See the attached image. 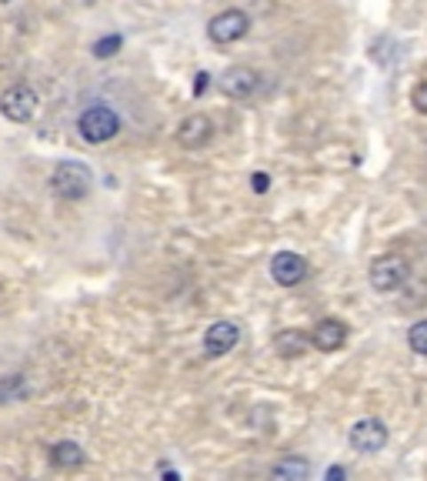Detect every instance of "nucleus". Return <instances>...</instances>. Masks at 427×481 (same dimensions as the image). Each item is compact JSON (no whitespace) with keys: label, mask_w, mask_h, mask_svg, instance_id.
<instances>
[{"label":"nucleus","mask_w":427,"mask_h":481,"mask_svg":"<svg viewBox=\"0 0 427 481\" xmlns=\"http://www.w3.org/2000/svg\"><path fill=\"white\" fill-rule=\"evenodd\" d=\"M307 348H314V344H311V338L297 328H284L274 338V351L281 357H301V355H307Z\"/></svg>","instance_id":"nucleus-13"},{"label":"nucleus","mask_w":427,"mask_h":481,"mask_svg":"<svg viewBox=\"0 0 427 481\" xmlns=\"http://www.w3.org/2000/svg\"><path fill=\"white\" fill-rule=\"evenodd\" d=\"M324 481H347V471L341 465H334L324 471Z\"/></svg>","instance_id":"nucleus-20"},{"label":"nucleus","mask_w":427,"mask_h":481,"mask_svg":"<svg viewBox=\"0 0 427 481\" xmlns=\"http://www.w3.org/2000/svg\"><path fill=\"white\" fill-rule=\"evenodd\" d=\"M37 91L28 87V84H14V87H7L4 94H0V114L7 117V121H14V124H28L30 117H34V110H37Z\"/></svg>","instance_id":"nucleus-3"},{"label":"nucleus","mask_w":427,"mask_h":481,"mask_svg":"<svg viewBox=\"0 0 427 481\" xmlns=\"http://www.w3.org/2000/svg\"><path fill=\"white\" fill-rule=\"evenodd\" d=\"M271 277H274L281 288H294V285H301L304 277H307V261H304L301 254H294V251H281V254H274V261H271Z\"/></svg>","instance_id":"nucleus-8"},{"label":"nucleus","mask_w":427,"mask_h":481,"mask_svg":"<svg viewBox=\"0 0 427 481\" xmlns=\"http://www.w3.org/2000/svg\"><path fill=\"white\" fill-rule=\"evenodd\" d=\"M51 188H54L57 197H64V201H81L91 194L94 188V174H91V167L81 164V161H60L54 167V174H51Z\"/></svg>","instance_id":"nucleus-1"},{"label":"nucleus","mask_w":427,"mask_h":481,"mask_svg":"<svg viewBox=\"0 0 427 481\" xmlns=\"http://www.w3.org/2000/svg\"><path fill=\"white\" fill-rule=\"evenodd\" d=\"M77 131L83 134L87 144H107V140L121 131V117H117V110L107 108V104H94V108H87L81 114Z\"/></svg>","instance_id":"nucleus-2"},{"label":"nucleus","mask_w":427,"mask_h":481,"mask_svg":"<svg viewBox=\"0 0 427 481\" xmlns=\"http://www.w3.org/2000/svg\"><path fill=\"white\" fill-rule=\"evenodd\" d=\"M248 30H250V17L244 11H237V7H227V11H221V14L207 24V34H210L214 44H234L241 37H248Z\"/></svg>","instance_id":"nucleus-5"},{"label":"nucleus","mask_w":427,"mask_h":481,"mask_svg":"<svg viewBox=\"0 0 427 481\" xmlns=\"http://www.w3.org/2000/svg\"><path fill=\"white\" fill-rule=\"evenodd\" d=\"M411 104H414V110H417V114H427V81H421L417 87H414Z\"/></svg>","instance_id":"nucleus-18"},{"label":"nucleus","mask_w":427,"mask_h":481,"mask_svg":"<svg viewBox=\"0 0 427 481\" xmlns=\"http://www.w3.org/2000/svg\"><path fill=\"white\" fill-rule=\"evenodd\" d=\"M51 461H54V468L70 471V468H81L83 461H87V454H83V448L74 445V441H57L54 448H51Z\"/></svg>","instance_id":"nucleus-14"},{"label":"nucleus","mask_w":427,"mask_h":481,"mask_svg":"<svg viewBox=\"0 0 427 481\" xmlns=\"http://www.w3.org/2000/svg\"><path fill=\"white\" fill-rule=\"evenodd\" d=\"M347 441H351V448L360 452V454L381 452V448L387 445V425L384 421H377V418H360L358 425L351 428Z\"/></svg>","instance_id":"nucleus-6"},{"label":"nucleus","mask_w":427,"mask_h":481,"mask_svg":"<svg viewBox=\"0 0 427 481\" xmlns=\"http://www.w3.org/2000/svg\"><path fill=\"white\" fill-rule=\"evenodd\" d=\"M407 275H411V268H407V261L400 254H384V258H377L371 264V288L381 291V294L398 291L407 281Z\"/></svg>","instance_id":"nucleus-4"},{"label":"nucleus","mask_w":427,"mask_h":481,"mask_svg":"<svg viewBox=\"0 0 427 481\" xmlns=\"http://www.w3.org/2000/svg\"><path fill=\"white\" fill-rule=\"evenodd\" d=\"M221 87H224V94H227V97L244 100V97H250V94H254V87H257V70L237 64V68H231L227 74H224Z\"/></svg>","instance_id":"nucleus-11"},{"label":"nucleus","mask_w":427,"mask_h":481,"mask_svg":"<svg viewBox=\"0 0 427 481\" xmlns=\"http://www.w3.org/2000/svg\"><path fill=\"white\" fill-rule=\"evenodd\" d=\"M311 475V461L304 454H288L271 468V481H307Z\"/></svg>","instance_id":"nucleus-12"},{"label":"nucleus","mask_w":427,"mask_h":481,"mask_svg":"<svg viewBox=\"0 0 427 481\" xmlns=\"http://www.w3.org/2000/svg\"><path fill=\"white\" fill-rule=\"evenodd\" d=\"M311 344L317 351H341L347 344V325L337 317H324L317 321V328L311 331Z\"/></svg>","instance_id":"nucleus-10"},{"label":"nucleus","mask_w":427,"mask_h":481,"mask_svg":"<svg viewBox=\"0 0 427 481\" xmlns=\"http://www.w3.org/2000/svg\"><path fill=\"white\" fill-rule=\"evenodd\" d=\"M207 81H210V77H207V74H197V77H194V94L201 97L207 91Z\"/></svg>","instance_id":"nucleus-21"},{"label":"nucleus","mask_w":427,"mask_h":481,"mask_svg":"<svg viewBox=\"0 0 427 481\" xmlns=\"http://www.w3.org/2000/svg\"><path fill=\"white\" fill-rule=\"evenodd\" d=\"M124 47V41H121V34H107V37H100V41L94 44V57H100V60H107V57H114L117 51Z\"/></svg>","instance_id":"nucleus-17"},{"label":"nucleus","mask_w":427,"mask_h":481,"mask_svg":"<svg viewBox=\"0 0 427 481\" xmlns=\"http://www.w3.org/2000/svg\"><path fill=\"white\" fill-rule=\"evenodd\" d=\"M250 188H254V194H267L271 191V178H267L264 171H257V174L250 178Z\"/></svg>","instance_id":"nucleus-19"},{"label":"nucleus","mask_w":427,"mask_h":481,"mask_svg":"<svg viewBox=\"0 0 427 481\" xmlns=\"http://www.w3.org/2000/svg\"><path fill=\"white\" fill-rule=\"evenodd\" d=\"M210 138H214V124H210V117H207V114H191V117H184V121H180V127H178L180 148H187V151H201Z\"/></svg>","instance_id":"nucleus-9"},{"label":"nucleus","mask_w":427,"mask_h":481,"mask_svg":"<svg viewBox=\"0 0 427 481\" xmlns=\"http://www.w3.org/2000/svg\"><path fill=\"white\" fill-rule=\"evenodd\" d=\"M407 344H411V351L427 357V317L424 321H417V325H411V331H407Z\"/></svg>","instance_id":"nucleus-16"},{"label":"nucleus","mask_w":427,"mask_h":481,"mask_svg":"<svg viewBox=\"0 0 427 481\" xmlns=\"http://www.w3.org/2000/svg\"><path fill=\"white\" fill-rule=\"evenodd\" d=\"M237 341H241V328L234 321H214L204 334V351L210 357H224L234 351Z\"/></svg>","instance_id":"nucleus-7"},{"label":"nucleus","mask_w":427,"mask_h":481,"mask_svg":"<svg viewBox=\"0 0 427 481\" xmlns=\"http://www.w3.org/2000/svg\"><path fill=\"white\" fill-rule=\"evenodd\" d=\"M28 395V385H24V374H7L4 381H0V401L4 405H11V401H20Z\"/></svg>","instance_id":"nucleus-15"}]
</instances>
